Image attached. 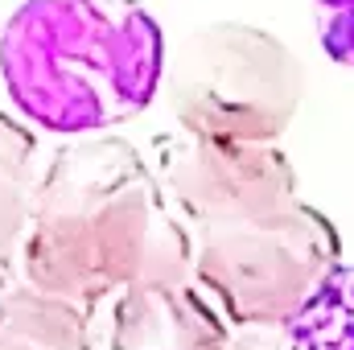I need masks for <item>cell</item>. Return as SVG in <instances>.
<instances>
[{
    "mask_svg": "<svg viewBox=\"0 0 354 350\" xmlns=\"http://www.w3.org/2000/svg\"><path fill=\"white\" fill-rule=\"evenodd\" d=\"M157 174L177 206L198 284L235 326H284L338 268L334 223L297 198L276 145L174 136L157 145Z\"/></svg>",
    "mask_w": 354,
    "mask_h": 350,
    "instance_id": "1",
    "label": "cell"
},
{
    "mask_svg": "<svg viewBox=\"0 0 354 350\" xmlns=\"http://www.w3.org/2000/svg\"><path fill=\"white\" fill-rule=\"evenodd\" d=\"M25 284L95 305L140 284L194 276L189 231L161 174L124 136H79L37 181Z\"/></svg>",
    "mask_w": 354,
    "mask_h": 350,
    "instance_id": "2",
    "label": "cell"
},
{
    "mask_svg": "<svg viewBox=\"0 0 354 350\" xmlns=\"http://www.w3.org/2000/svg\"><path fill=\"white\" fill-rule=\"evenodd\" d=\"M0 83L46 132L87 136L165 87V42L140 0H25L0 33Z\"/></svg>",
    "mask_w": 354,
    "mask_h": 350,
    "instance_id": "3",
    "label": "cell"
},
{
    "mask_svg": "<svg viewBox=\"0 0 354 350\" xmlns=\"http://www.w3.org/2000/svg\"><path fill=\"white\" fill-rule=\"evenodd\" d=\"M165 99L185 136L276 145L305 99V71L276 33L214 21L194 29L165 66Z\"/></svg>",
    "mask_w": 354,
    "mask_h": 350,
    "instance_id": "4",
    "label": "cell"
},
{
    "mask_svg": "<svg viewBox=\"0 0 354 350\" xmlns=\"http://www.w3.org/2000/svg\"><path fill=\"white\" fill-rule=\"evenodd\" d=\"M111 350H235V342L189 284H140L115 297Z\"/></svg>",
    "mask_w": 354,
    "mask_h": 350,
    "instance_id": "5",
    "label": "cell"
},
{
    "mask_svg": "<svg viewBox=\"0 0 354 350\" xmlns=\"http://www.w3.org/2000/svg\"><path fill=\"white\" fill-rule=\"evenodd\" d=\"M37 136L0 111V297L12 280L17 260H25V239L33 223V198H37Z\"/></svg>",
    "mask_w": 354,
    "mask_h": 350,
    "instance_id": "6",
    "label": "cell"
},
{
    "mask_svg": "<svg viewBox=\"0 0 354 350\" xmlns=\"http://www.w3.org/2000/svg\"><path fill=\"white\" fill-rule=\"evenodd\" d=\"M0 350H91L87 313L33 284L0 297Z\"/></svg>",
    "mask_w": 354,
    "mask_h": 350,
    "instance_id": "7",
    "label": "cell"
},
{
    "mask_svg": "<svg viewBox=\"0 0 354 350\" xmlns=\"http://www.w3.org/2000/svg\"><path fill=\"white\" fill-rule=\"evenodd\" d=\"M313 21L322 50L338 66L354 71V0H313Z\"/></svg>",
    "mask_w": 354,
    "mask_h": 350,
    "instance_id": "8",
    "label": "cell"
}]
</instances>
